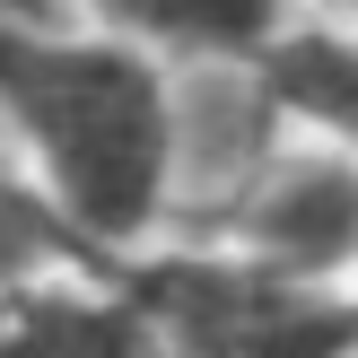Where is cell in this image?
Masks as SVG:
<instances>
[{
    "label": "cell",
    "instance_id": "8992f818",
    "mask_svg": "<svg viewBox=\"0 0 358 358\" xmlns=\"http://www.w3.org/2000/svg\"><path fill=\"white\" fill-rule=\"evenodd\" d=\"M9 341L17 358H175L131 297H62V289L27 297L9 315Z\"/></svg>",
    "mask_w": 358,
    "mask_h": 358
},
{
    "label": "cell",
    "instance_id": "ba28073f",
    "mask_svg": "<svg viewBox=\"0 0 358 358\" xmlns=\"http://www.w3.org/2000/svg\"><path fill=\"white\" fill-rule=\"evenodd\" d=\"M0 358H17V341H9V324H0Z\"/></svg>",
    "mask_w": 358,
    "mask_h": 358
},
{
    "label": "cell",
    "instance_id": "6da1fadb",
    "mask_svg": "<svg viewBox=\"0 0 358 358\" xmlns=\"http://www.w3.org/2000/svg\"><path fill=\"white\" fill-rule=\"evenodd\" d=\"M0 114L79 245H140L175 210V70L131 35H44L0 9Z\"/></svg>",
    "mask_w": 358,
    "mask_h": 358
},
{
    "label": "cell",
    "instance_id": "5b68a950",
    "mask_svg": "<svg viewBox=\"0 0 358 358\" xmlns=\"http://www.w3.org/2000/svg\"><path fill=\"white\" fill-rule=\"evenodd\" d=\"M114 35L149 52H184V62H245L289 27V0H87Z\"/></svg>",
    "mask_w": 358,
    "mask_h": 358
},
{
    "label": "cell",
    "instance_id": "52a82bcc",
    "mask_svg": "<svg viewBox=\"0 0 358 358\" xmlns=\"http://www.w3.org/2000/svg\"><path fill=\"white\" fill-rule=\"evenodd\" d=\"M332 9H341V17H350V27H358V0H332Z\"/></svg>",
    "mask_w": 358,
    "mask_h": 358
},
{
    "label": "cell",
    "instance_id": "7a4b0ae2",
    "mask_svg": "<svg viewBox=\"0 0 358 358\" xmlns=\"http://www.w3.org/2000/svg\"><path fill=\"white\" fill-rule=\"evenodd\" d=\"M131 297L175 358H358V306L245 254H184L131 271Z\"/></svg>",
    "mask_w": 358,
    "mask_h": 358
},
{
    "label": "cell",
    "instance_id": "277c9868",
    "mask_svg": "<svg viewBox=\"0 0 358 358\" xmlns=\"http://www.w3.org/2000/svg\"><path fill=\"white\" fill-rule=\"evenodd\" d=\"M245 62L271 87L280 122H315L332 149H358V27H297L289 17Z\"/></svg>",
    "mask_w": 358,
    "mask_h": 358
},
{
    "label": "cell",
    "instance_id": "3957f363",
    "mask_svg": "<svg viewBox=\"0 0 358 358\" xmlns=\"http://www.w3.org/2000/svg\"><path fill=\"white\" fill-rule=\"evenodd\" d=\"M219 227L236 236L245 262L280 280H306V289H332V280L358 271V149H289L236 192L219 201Z\"/></svg>",
    "mask_w": 358,
    "mask_h": 358
}]
</instances>
